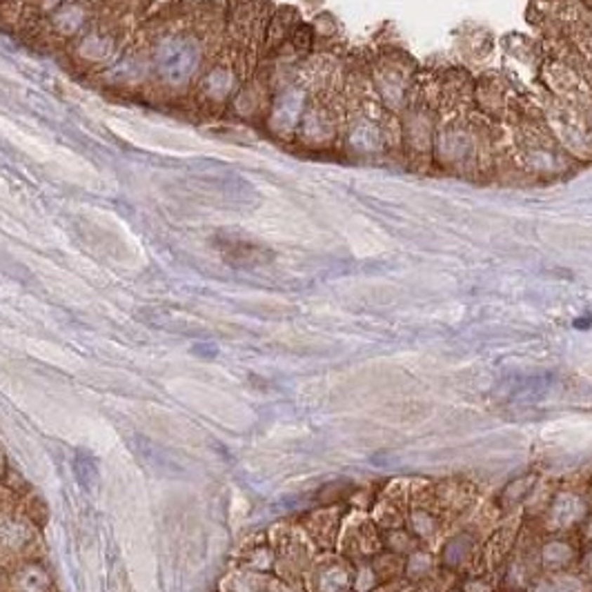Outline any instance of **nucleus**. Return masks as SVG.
I'll list each match as a JSON object with an SVG mask.
<instances>
[]
</instances>
